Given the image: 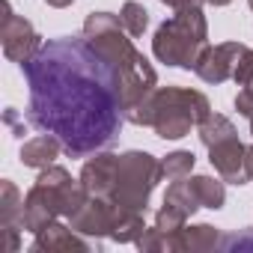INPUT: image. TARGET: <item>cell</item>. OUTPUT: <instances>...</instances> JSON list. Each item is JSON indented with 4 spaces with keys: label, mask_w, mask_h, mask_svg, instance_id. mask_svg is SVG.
Returning <instances> with one entry per match:
<instances>
[{
    "label": "cell",
    "mask_w": 253,
    "mask_h": 253,
    "mask_svg": "<svg viewBox=\"0 0 253 253\" xmlns=\"http://www.w3.org/2000/svg\"><path fill=\"white\" fill-rule=\"evenodd\" d=\"M21 72L30 86V125L54 134L69 158H89L119 137V78L86 36L48 39Z\"/></svg>",
    "instance_id": "cell-1"
},
{
    "label": "cell",
    "mask_w": 253,
    "mask_h": 253,
    "mask_svg": "<svg viewBox=\"0 0 253 253\" xmlns=\"http://www.w3.org/2000/svg\"><path fill=\"white\" fill-rule=\"evenodd\" d=\"M84 36L113 66V72L119 78L122 113L134 110L140 101H146L158 89V72L134 48V42L128 39V30L122 27L119 15H113V12H89L86 21H84Z\"/></svg>",
    "instance_id": "cell-2"
},
{
    "label": "cell",
    "mask_w": 253,
    "mask_h": 253,
    "mask_svg": "<svg viewBox=\"0 0 253 253\" xmlns=\"http://www.w3.org/2000/svg\"><path fill=\"white\" fill-rule=\"evenodd\" d=\"M211 113L209 98L188 86H158L146 101L125 113V122L152 128L161 140H182Z\"/></svg>",
    "instance_id": "cell-3"
},
{
    "label": "cell",
    "mask_w": 253,
    "mask_h": 253,
    "mask_svg": "<svg viewBox=\"0 0 253 253\" xmlns=\"http://www.w3.org/2000/svg\"><path fill=\"white\" fill-rule=\"evenodd\" d=\"M206 45H209V21L203 15V6L176 9V15H170L152 36V54L164 66L188 72H194Z\"/></svg>",
    "instance_id": "cell-4"
},
{
    "label": "cell",
    "mask_w": 253,
    "mask_h": 253,
    "mask_svg": "<svg viewBox=\"0 0 253 253\" xmlns=\"http://www.w3.org/2000/svg\"><path fill=\"white\" fill-rule=\"evenodd\" d=\"M164 179V164L140 149H128L116 155V167H113V185L107 200L119 209V211H134V214H146L149 209V197L158 188V182Z\"/></svg>",
    "instance_id": "cell-5"
},
{
    "label": "cell",
    "mask_w": 253,
    "mask_h": 253,
    "mask_svg": "<svg viewBox=\"0 0 253 253\" xmlns=\"http://www.w3.org/2000/svg\"><path fill=\"white\" fill-rule=\"evenodd\" d=\"M72 173L66 167L48 164L39 179L33 182V188L24 197V217H21V229L27 232H39L48 223H54L57 217H63V203H66V191L72 185Z\"/></svg>",
    "instance_id": "cell-6"
},
{
    "label": "cell",
    "mask_w": 253,
    "mask_h": 253,
    "mask_svg": "<svg viewBox=\"0 0 253 253\" xmlns=\"http://www.w3.org/2000/svg\"><path fill=\"white\" fill-rule=\"evenodd\" d=\"M209 164L229 185L253 182V155H250V146H244L238 140V134H229V137L211 143L209 146Z\"/></svg>",
    "instance_id": "cell-7"
},
{
    "label": "cell",
    "mask_w": 253,
    "mask_h": 253,
    "mask_svg": "<svg viewBox=\"0 0 253 253\" xmlns=\"http://www.w3.org/2000/svg\"><path fill=\"white\" fill-rule=\"evenodd\" d=\"M0 39H3V57L24 66L27 60H33L39 54V48L45 45L42 36L36 33V27L15 15L12 6H9V0H3V24H0Z\"/></svg>",
    "instance_id": "cell-8"
},
{
    "label": "cell",
    "mask_w": 253,
    "mask_h": 253,
    "mask_svg": "<svg viewBox=\"0 0 253 253\" xmlns=\"http://www.w3.org/2000/svg\"><path fill=\"white\" fill-rule=\"evenodd\" d=\"M247 45L241 42H220V45H206V51L200 54L194 75L206 84H223L235 78V66L241 60Z\"/></svg>",
    "instance_id": "cell-9"
},
{
    "label": "cell",
    "mask_w": 253,
    "mask_h": 253,
    "mask_svg": "<svg viewBox=\"0 0 253 253\" xmlns=\"http://www.w3.org/2000/svg\"><path fill=\"white\" fill-rule=\"evenodd\" d=\"M116 217H119V209L107 200V197H89L72 217H69V226L78 229L81 235L86 238H110L113 226H116Z\"/></svg>",
    "instance_id": "cell-10"
},
{
    "label": "cell",
    "mask_w": 253,
    "mask_h": 253,
    "mask_svg": "<svg viewBox=\"0 0 253 253\" xmlns=\"http://www.w3.org/2000/svg\"><path fill=\"white\" fill-rule=\"evenodd\" d=\"M33 250L36 253H57V250H81V253H89V250H101V241L86 238L78 229H72L69 223L54 220V223H48L45 229H39L33 235Z\"/></svg>",
    "instance_id": "cell-11"
},
{
    "label": "cell",
    "mask_w": 253,
    "mask_h": 253,
    "mask_svg": "<svg viewBox=\"0 0 253 253\" xmlns=\"http://www.w3.org/2000/svg\"><path fill=\"white\" fill-rule=\"evenodd\" d=\"M113 167H116V152H95L84 161L81 167V185L86 188L89 197H107L113 185Z\"/></svg>",
    "instance_id": "cell-12"
},
{
    "label": "cell",
    "mask_w": 253,
    "mask_h": 253,
    "mask_svg": "<svg viewBox=\"0 0 253 253\" xmlns=\"http://www.w3.org/2000/svg\"><path fill=\"white\" fill-rule=\"evenodd\" d=\"M220 244L223 235L211 223H194L176 235V253H206V250H217Z\"/></svg>",
    "instance_id": "cell-13"
},
{
    "label": "cell",
    "mask_w": 253,
    "mask_h": 253,
    "mask_svg": "<svg viewBox=\"0 0 253 253\" xmlns=\"http://www.w3.org/2000/svg\"><path fill=\"white\" fill-rule=\"evenodd\" d=\"M60 152H63V143L54 137V134H39V137H33V140H27L24 146H21V164L24 167H33V170H45L48 164H54L57 158H60Z\"/></svg>",
    "instance_id": "cell-14"
},
{
    "label": "cell",
    "mask_w": 253,
    "mask_h": 253,
    "mask_svg": "<svg viewBox=\"0 0 253 253\" xmlns=\"http://www.w3.org/2000/svg\"><path fill=\"white\" fill-rule=\"evenodd\" d=\"M188 185L200 203V209H223L226 203V188H223V179H214V176H188Z\"/></svg>",
    "instance_id": "cell-15"
},
{
    "label": "cell",
    "mask_w": 253,
    "mask_h": 253,
    "mask_svg": "<svg viewBox=\"0 0 253 253\" xmlns=\"http://www.w3.org/2000/svg\"><path fill=\"white\" fill-rule=\"evenodd\" d=\"M21 217H24V197L9 179H3L0 182V229L21 226Z\"/></svg>",
    "instance_id": "cell-16"
},
{
    "label": "cell",
    "mask_w": 253,
    "mask_h": 253,
    "mask_svg": "<svg viewBox=\"0 0 253 253\" xmlns=\"http://www.w3.org/2000/svg\"><path fill=\"white\" fill-rule=\"evenodd\" d=\"M197 134H200V143L209 149L211 143H217V140H223V137H229V134H238V131H235L232 119H226L223 113H209V116L197 125Z\"/></svg>",
    "instance_id": "cell-17"
},
{
    "label": "cell",
    "mask_w": 253,
    "mask_h": 253,
    "mask_svg": "<svg viewBox=\"0 0 253 253\" xmlns=\"http://www.w3.org/2000/svg\"><path fill=\"white\" fill-rule=\"evenodd\" d=\"M119 21H122L125 30H128V36L137 39V36H143L146 27H149V12H146L143 3H137V0H125L122 9H119Z\"/></svg>",
    "instance_id": "cell-18"
},
{
    "label": "cell",
    "mask_w": 253,
    "mask_h": 253,
    "mask_svg": "<svg viewBox=\"0 0 253 253\" xmlns=\"http://www.w3.org/2000/svg\"><path fill=\"white\" fill-rule=\"evenodd\" d=\"M161 164H164V179L176 182V179H188V176L194 173L197 158H194V152H188V149H176V152H170Z\"/></svg>",
    "instance_id": "cell-19"
},
{
    "label": "cell",
    "mask_w": 253,
    "mask_h": 253,
    "mask_svg": "<svg viewBox=\"0 0 253 253\" xmlns=\"http://www.w3.org/2000/svg\"><path fill=\"white\" fill-rule=\"evenodd\" d=\"M164 203H170V206L182 209L188 217L200 209V203H197V197H194V191H191L188 179H176V182H170V188H167V194H164Z\"/></svg>",
    "instance_id": "cell-20"
},
{
    "label": "cell",
    "mask_w": 253,
    "mask_h": 253,
    "mask_svg": "<svg viewBox=\"0 0 253 253\" xmlns=\"http://www.w3.org/2000/svg\"><path fill=\"white\" fill-rule=\"evenodd\" d=\"M235 110H238L244 119H253V78H250L247 86L238 89V95H235Z\"/></svg>",
    "instance_id": "cell-21"
},
{
    "label": "cell",
    "mask_w": 253,
    "mask_h": 253,
    "mask_svg": "<svg viewBox=\"0 0 253 253\" xmlns=\"http://www.w3.org/2000/svg\"><path fill=\"white\" fill-rule=\"evenodd\" d=\"M170 9H185V6H203V0H161Z\"/></svg>",
    "instance_id": "cell-22"
},
{
    "label": "cell",
    "mask_w": 253,
    "mask_h": 253,
    "mask_svg": "<svg viewBox=\"0 0 253 253\" xmlns=\"http://www.w3.org/2000/svg\"><path fill=\"white\" fill-rule=\"evenodd\" d=\"M48 6H54V9H66V6H72L75 0H45Z\"/></svg>",
    "instance_id": "cell-23"
},
{
    "label": "cell",
    "mask_w": 253,
    "mask_h": 253,
    "mask_svg": "<svg viewBox=\"0 0 253 253\" xmlns=\"http://www.w3.org/2000/svg\"><path fill=\"white\" fill-rule=\"evenodd\" d=\"M203 3H209V6H229L232 0H203Z\"/></svg>",
    "instance_id": "cell-24"
},
{
    "label": "cell",
    "mask_w": 253,
    "mask_h": 253,
    "mask_svg": "<svg viewBox=\"0 0 253 253\" xmlns=\"http://www.w3.org/2000/svg\"><path fill=\"white\" fill-rule=\"evenodd\" d=\"M250 134H253V119H250Z\"/></svg>",
    "instance_id": "cell-25"
},
{
    "label": "cell",
    "mask_w": 253,
    "mask_h": 253,
    "mask_svg": "<svg viewBox=\"0 0 253 253\" xmlns=\"http://www.w3.org/2000/svg\"><path fill=\"white\" fill-rule=\"evenodd\" d=\"M247 3H250V9H253V0H247Z\"/></svg>",
    "instance_id": "cell-26"
}]
</instances>
